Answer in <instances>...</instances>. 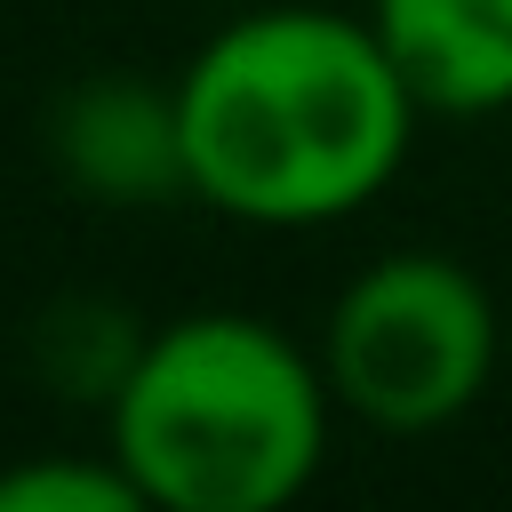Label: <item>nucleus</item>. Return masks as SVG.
I'll return each mask as SVG.
<instances>
[{
    "label": "nucleus",
    "mask_w": 512,
    "mask_h": 512,
    "mask_svg": "<svg viewBox=\"0 0 512 512\" xmlns=\"http://www.w3.org/2000/svg\"><path fill=\"white\" fill-rule=\"evenodd\" d=\"M0 512H144L128 464L104 456H24L0 472Z\"/></svg>",
    "instance_id": "nucleus-6"
},
{
    "label": "nucleus",
    "mask_w": 512,
    "mask_h": 512,
    "mask_svg": "<svg viewBox=\"0 0 512 512\" xmlns=\"http://www.w3.org/2000/svg\"><path fill=\"white\" fill-rule=\"evenodd\" d=\"M192 200L256 232L360 216L416 144L424 104L368 16L248 0L176 72Z\"/></svg>",
    "instance_id": "nucleus-1"
},
{
    "label": "nucleus",
    "mask_w": 512,
    "mask_h": 512,
    "mask_svg": "<svg viewBox=\"0 0 512 512\" xmlns=\"http://www.w3.org/2000/svg\"><path fill=\"white\" fill-rule=\"evenodd\" d=\"M496 344V296L464 256L384 248L336 288L312 352L352 424L424 440L480 408V392L496 384Z\"/></svg>",
    "instance_id": "nucleus-3"
},
{
    "label": "nucleus",
    "mask_w": 512,
    "mask_h": 512,
    "mask_svg": "<svg viewBox=\"0 0 512 512\" xmlns=\"http://www.w3.org/2000/svg\"><path fill=\"white\" fill-rule=\"evenodd\" d=\"M320 352L264 312H176L144 328L104 400V448L152 512H280L312 488L336 424Z\"/></svg>",
    "instance_id": "nucleus-2"
},
{
    "label": "nucleus",
    "mask_w": 512,
    "mask_h": 512,
    "mask_svg": "<svg viewBox=\"0 0 512 512\" xmlns=\"http://www.w3.org/2000/svg\"><path fill=\"white\" fill-rule=\"evenodd\" d=\"M48 152L64 168V184L96 208H160V200H192V168H184V112H176V80H136V72H96L72 80L64 104L48 112Z\"/></svg>",
    "instance_id": "nucleus-4"
},
{
    "label": "nucleus",
    "mask_w": 512,
    "mask_h": 512,
    "mask_svg": "<svg viewBox=\"0 0 512 512\" xmlns=\"http://www.w3.org/2000/svg\"><path fill=\"white\" fill-rule=\"evenodd\" d=\"M368 24L432 120L512 112V0H368Z\"/></svg>",
    "instance_id": "nucleus-5"
}]
</instances>
